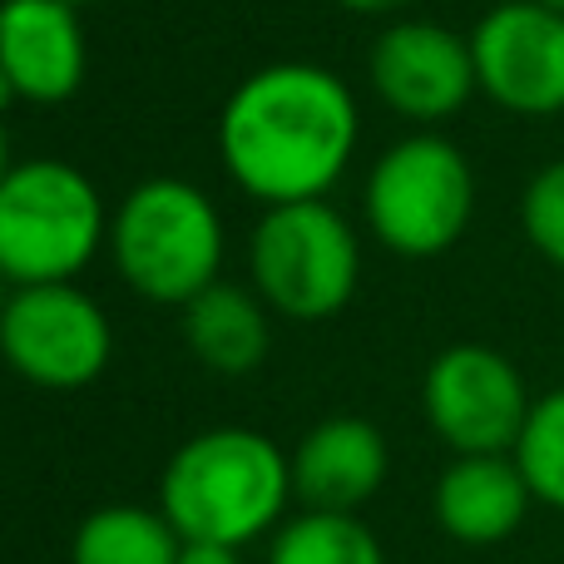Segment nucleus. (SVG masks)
Segmentation results:
<instances>
[{
    "label": "nucleus",
    "instance_id": "f257e3e1",
    "mask_svg": "<svg viewBox=\"0 0 564 564\" xmlns=\"http://www.w3.org/2000/svg\"><path fill=\"white\" fill-rule=\"evenodd\" d=\"M357 99L322 65H268L228 95L218 119V154L248 198L307 204L322 198L357 154Z\"/></svg>",
    "mask_w": 564,
    "mask_h": 564
},
{
    "label": "nucleus",
    "instance_id": "f03ea898",
    "mask_svg": "<svg viewBox=\"0 0 564 564\" xmlns=\"http://www.w3.org/2000/svg\"><path fill=\"white\" fill-rule=\"evenodd\" d=\"M292 500V460L263 431L218 426L184 441L159 480V510L184 540L253 545Z\"/></svg>",
    "mask_w": 564,
    "mask_h": 564
},
{
    "label": "nucleus",
    "instance_id": "7ed1b4c3",
    "mask_svg": "<svg viewBox=\"0 0 564 564\" xmlns=\"http://www.w3.org/2000/svg\"><path fill=\"white\" fill-rule=\"evenodd\" d=\"M109 253L139 297L188 307L224 273V218L204 188L184 178H149L119 204Z\"/></svg>",
    "mask_w": 564,
    "mask_h": 564
},
{
    "label": "nucleus",
    "instance_id": "20e7f679",
    "mask_svg": "<svg viewBox=\"0 0 564 564\" xmlns=\"http://www.w3.org/2000/svg\"><path fill=\"white\" fill-rule=\"evenodd\" d=\"M105 243V198L65 159L15 164L0 184V273L10 288L75 282Z\"/></svg>",
    "mask_w": 564,
    "mask_h": 564
},
{
    "label": "nucleus",
    "instance_id": "39448f33",
    "mask_svg": "<svg viewBox=\"0 0 564 564\" xmlns=\"http://www.w3.org/2000/svg\"><path fill=\"white\" fill-rule=\"evenodd\" d=\"M476 214V174L451 139L406 134L371 164L367 228L401 258H436L460 243Z\"/></svg>",
    "mask_w": 564,
    "mask_h": 564
},
{
    "label": "nucleus",
    "instance_id": "423d86ee",
    "mask_svg": "<svg viewBox=\"0 0 564 564\" xmlns=\"http://www.w3.org/2000/svg\"><path fill=\"white\" fill-rule=\"evenodd\" d=\"M253 292L292 322H322L341 312L357 292L361 248L351 224L327 204H278L258 218L248 243Z\"/></svg>",
    "mask_w": 564,
    "mask_h": 564
},
{
    "label": "nucleus",
    "instance_id": "0eeeda50",
    "mask_svg": "<svg viewBox=\"0 0 564 564\" xmlns=\"http://www.w3.org/2000/svg\"><path fill=\"white\" fill-rule=\"evenodd\" d=\"M115 332L89 292L75 282L15 288L0 312V357L15 377L45 391H79L109 367Z\"/></svg>",
    "mask_w": 564,
    "mask_h": 564
},
{
    "label": "nucleus",
    "instance_id": "6e6552de",
    "mask_svg": "<svg viewBox=\"0 0 564 564\" xmlns=\"http://www.w3.org/2000/svg\"><path fill=\"white\" fill-rule=\"evenodd\" d=\"M426 421L456 456H516L535 397L520 367L496 347L456 341L426 367L421 381Z\"/></svg>",
    "mask_w": 564,
    "mask_h": 564
},
{
    "label": "nucleus",
    "instance_id": "1a4fd4ad",
    "mask_svg": "<svg viewBox=\"0 0 564 564\" xmlns=\"http://www.w3.org/2000/svg\"><path fill=\"white\" fill-rule=\"evenodd\" d=\"M476 85L506 115H564V15L540 0H506L470 30Z\"/></svg>",
    "mask_w": 564,
    "mask_h": 564
},
{
    "label": "nucleus",
    "instance_id": "9d476101",
    "mask_svg": "<svg viewBox=\"0 0 564 564\" xmlns=\"http://www.w3.org/2000/svg\"><path fill=\"white\" fill-rule=\"evenodd\" d=\"M371 85L411 124H441L476 95L470 40L436 20H401L371 45Z\"/></svg>",
    "mask_w": 564,
    "mask_h": 564
},
{
    "label": "nucleus",
    "instance_id": "9b49d317",
    "mask_svg": "<svg viewBox=\"0 0 564 564\" xmlns=\"http://www.w3.org/2000/svg\"><path fill=\"white\" fill-rule=\"evenodd\" d=\"M85 30L69 0H0V69L30 105H65L85 85Z\"/></svg>",
    "mask_w": 564,
    "mask_h": 564
},
{
    "label": "nucleus",
    "instance_id": "f8f14e48",
    "mask_svg": "<svg viewBox=\"0 0 564 564\" xmlns=\"http://www.w3.org/2000/svg\"><path fill=\"white\" fill-rule=\"evenodd\" d=\"M288 460H292V496L307 510H337V516H357L391 470L387 436L361 416L317 421Z\"/></svg>",
    "mask_w": 564,
    "mask_h": 564
},
{
    "label": "nucleus",
    "instance_id": "ddd939ff",
    "mask_svg": "<svg viewBox=\"0 0 564 564\" xmlns=\"http://www.w3.org/2000/svg\"><path fill=\"white\" fill-rule=\"evenodd\" d=\"M530 506L535 496L516 456H456L436 480V525L456 545H506Z\"/></svg>",
    "mask_w": 564,
    "mask_h": 564
},
{
    "label": "nucleus",
    "instance_id": "4468645a",
    "mask_svg": "<svg viewBox=\"0 0 564 564\" xmlns=\"http://www.w3.org/2000/svg\"><path fill=\"white\" fill-rule=\"evenodd\" d=\"M184 341L218 377H248L268 357V302L238 282H214L184 307Z\"/></svg>",
    "mask_w": 564,
    "mask_h": 564
},
{
    "label": "nucleus",
    "instance_id": "2eb2a0df",
    "mask_svg": "<svg viewBox=\"0 0 564 564\" xmlns=\"http://www.w3.org/2000/svg\"><path fill=\"white\" fill-rule=\"evenodd\" d=\"M184 535L169 525L164 510L105 506L79 520L69 564H178Z\"/></svg>",
    "mask_w": 564,
    "mask_h": 564
},
{
    "label": "nucleus",
    "instance_id": "dca6fc26",
    "mask_svg": "<svg viewBox=\"0 0 564 564\" xmlns=\"http://www.w3.org/2000/svg\"><path fill=\"white\" fill-rule=\"evenodd\" d=\"M268 564H387V550L357 516L302 510L273 535Z\"/></svg>",
    "mask_w": 564,
    "mask_h": 564
},
{
    "label": "nucleus",
    "instance_id": "f3484780",
    "mask_svg": "<svg viewBox=\"0 0 564 564\" xmlns=\"http://www.w3.org/2000/svg\"><path fill=\"white\" fill-rule=\"evenodd\" d=\"M516 466L525 470L540 506L564 510V387L545 391L530 406V421L516 441Z\"/></svg>",
    "mask_w": 564,
    "mask_h": 564
},
{
    "label": "nucleus",
    "instance_id": "a211bd4d",
    "mask_svg": "<svg viewBox=\"0 0 564 564\" xmlns=\"http://www.w3.org/2000/svg\"><path fill=\"white\" fill-rule=\"evenodd\" d=\"M520 228H525L530 248L564 273V159L530 178L525 198H520Z\"/></svg>",
    "mask_w": 564,
    "mask_h": 564
},
{
    "label": "nucleus",
    "instance_id": "6ab92c4d",
    "mask_svg": "<svg viewBox=\"0 0 564 564\" xmlns=\"http://www.w3.org/2000/svg\"><path fill=\"white\" fill-rule=\"evenodd\" d=\"M178 564H243L234 545H214V540H184Z\"/></svg>",
    "mask_w": 564,
    "mask_h": 564
},
{
    "label": "nucleus",
    "instance_id": "aec40b11",
    "mask_svg": "<svg viewBox=\"0 0 564 564\" xmlns=\"http://www.w3.org/2000/svg\"><path fill=\"white\" fill-rule=\"evenodd\" d=\"M337 6L357 10V15H391V10H406L411 0H337Z\"/></svg>",
    "mask_w": 564,
    "mask_h": 564
},
{
    "label": "nucleus",
    "instance_id": "412c9836",
    "mask_svg": "<svg viewBox=\"0 0 564 564\" xmlns=\"http://www.w3.org/2000/svg\"><path fill=\"white\" fill-rule=\"evenodd\" d=\"M10 134H6V119H0V184H6V174H10Z\"/></svg>",
    "mask_w": 564,
    "mask_h": 564
},
{
    "label": "nucleus",
    "instance_id": "4be33fe9",
    "mask_svg": "<svg viewBox=\"0 0 564 564\" xmlns=\"http://www.w3.org/2000/svg\"><path fill=\"white\" fill-rule=\"evenodd\" d=\"M15 99H20V95H15V85H10V75L0 69V115H6V109L15 105Z\"/></svg>",
    "mask_w": 564,
    "mask_h": 564
},
{
    "label": "nucleus",
    "instance_id": "5701e85b",
    "mask_svg": "<svg viewBox=\"0 0 564 564\" xmlns=\"http://www.w3.org/2000/svg\"><path fill=\"white\" fill-rule=\"evenodd\" d=\"M10 292H15V288H10V282H6V273H0V312H6V302H10Z\"/></svg>",
    "mask_w": 564,
    "mask_h": 564
},
{
    "label": "nucleus",
    "instance_id": "b1692460",
    "mask_svg": "<svg viewBox=\"0 0 564 564\" xmlns=\"http://www.w3.org/2000/svg\"><path fill=\"white\" fill-rule=\"evenodd\" d=\"M540 6H550V10H560V15H564V0H540Z\"/></svg>",
    "mask_w": 564,
    "mask_h": 564
},
{
    "label": "nucleus",
    "instance_id": "393cba45",
    "mask_svg": "<svg viewBox=\"0 0 564 564\" xmlns=\"http://www.w3.org/2000/svg\"><path fill=\"white\" fill-rule=\"evenodd\" d=\"M69 6H75V10H79V6H89V0H69Z\"/></svg>",
    "mask_w": 564,
    "mask_h": 564
}]
</instances>
